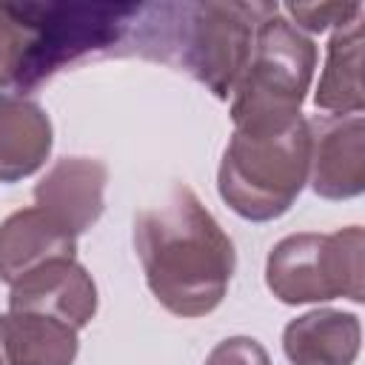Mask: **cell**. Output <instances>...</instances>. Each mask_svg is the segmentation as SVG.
I'll list each match as a JSON object with an SVG mask.
<instances>
[{
	"label": "cell",
	"mask_w": 365,
	"mask_h": 365,
	"mask_svg": "<svg viewBox=\"0 0 365 365\" xmlns=\"http://www.w3.org/2000/svg\"><path fill=\"white\" fill-rule=\"evenodd\" d=\"M311 137L299 117L277 131H234L217 171L222 202L242 220L282 217L308 182Z\"/></svg>",
	"instance_id": "3957f363"
},
{
	"label": "cell",
	"mask_w": 365,
	"mask_h": 365,
	"mask_svg": "<svg viewBox=\"0 0 365 365\" xmlns=\"http://www.w3.org/2000/svg\"><path fill=\"white\" fill-rule=\"evenodd\" d=\"M265 285L285 305L365 299V231L359 225L334 234H288L265 259Z\"/></svg>",
	"instance_id": "5b68a950"
},
{
	"label": "cell",
	"mask_w": 365,
	"mask_h": 365,
	"mask_svg": "<svg viewBox=\"0 0 365 365\" xmlns=\"http://www.w3.org/2000/svg\"><path fill=\"white\" fill-rule=\"evenodd\" d=\"M3 334L11 365H74L80 351L77 331L43 314L9 311Z\"/></svg>",
	"instance_id": "4fadbf2b"
},
{
	"label": "cell",
	"mask_w": 365,
	"mask_h": 365,
	"mask_svg": "<svg viewBox=\"0 0 365 365\" xmlns=\"http://www.w3.org/2000/svg\"><path fill=\"white\" fill-rule=\"evenodd\" d=\"M0 365H11L9 348H6V334H3V317H0Z\"/></svg>",
	"instance_id": "e0dca14e"
},
{
	"label": "cell",
	"mask_w": 365,
	"mask_h": 365,
	"mask_svg": "<svg viewBox=\"0 0 365 365\" xmlns=\"http://www.w3.org/2000/svg\"><path fill=\"white\" fill-rule=\"evenodd\" d=\"M9 311L43 314L80 331L97 314V285L77 259H54L11 285Z\"/></svg>",
	"instance_id": "ba28073f"
},
{
	"label": "cell",
	"mask_w": 365,
	"mask_h": 365,
	"mask_svg": "<svg viewBox=\"0 0 365 365\" xmlns=\"http://www.w3.org/2000/svg\"><path fill=\"white\" fill-rule=\"evenodd\" d=\"M308 123V182L322 200H354L365 191L362 114H317Z\"/></svg>",
	"instance_id": "8992f818"
},
{
	"label": "cell",
	"mask_w": 365,
	"mask_h": 365,
	"mask_svg": "<svg viewBox=\"0 0 365 365\" xmlns=\"http://www.w3.org/2000/svg\"><path fill=\"white\" fill-rule=\"evenodd\" d=\"M37 23L31 3H0V88L31 91Z\"/></svg>",
	"instance_id": "5bb4252c"
},
{
	"label": "cell",
	"mask_w": 365,
	"mask_h": 365,
	"mask_svg": "<svg viewBox=\"0 0 365 365\" xmlns=\"http://www.w3.org/2000/svg\"><path fill=\"white\" fill-rule=\"evenodd\" d=\"M205 365H271V356L254 336H228L211 348Z\"/></svg>",
	"instance_id": "2e32d148"
},
{
	"label": "cell",
	"mask_w": 365,
	"mask_h": 365,
	"mask_svg": "<svg viewBox=\"0 0 365 365\" xmlns=\"http://www.w3.org/2000/svg\"><path fill=\"white\" fill-rule=\"evenodd\" d=\"M134 251L148 291L177 317L211 314L237 268L231 237L188 185H174L163 205L137 214Z\"/></svg>",
	"instance_id": "6da1fadb"
},
{
	"label": "cell",
	"mask_w": 365,
	"mask_h": 365,
	"mask_svg": "<svg viewBox=\"0 0 365 365\" xmlns=\"http://www.w3.org/2000/svg\"><path fill=\"white\" fill-rule=\"evenodd\" d=\"M359 345V317L336 308L305 311L282 331V351L291 365H354Z\"/></svg>",
	"instance_id": "30bf717a"
},
{
	"label": "cell",
	"mask_w": 365,
	"mask_h": 365,
	"mask_svg": "<svg viewBox=\"0 0 365 365\" xmlns=\"http://www.w3.org/2000/svg\"><path fill=\"white\" fill-rule=\"evenodd\" d=\"M77 237L60 228L48 214L20 208L0 222V282L9 288L26 274L54 259H74Z\"/></svg>",
	"instance_id": "9c48e42d"
},
{
	"label": "cell",
	"mask_w": 365,
	"mask_h": 365,
	"mask_svg": "<svg viewBox=\"0 0 365 365\" xmlns=\"http://www.w3.org/2000/svg\"><path fill=\"white\" fill-rule=\"evenodd\" d=\"M285 11L291 14L297 29L305 31H328L331 26H345L362 17L359 3H288Z\"/></svg>",
	"instance_id": "9a60e30c"
},
{
	"label": "cell",
	"mask_w": 365,
	"mask_h": 365,
	"mask_svg": "<svg viewBox=\"0 0 365 365\" xmlns=\"http://www.w3.org/2000/svg\"><path fill=\"white\" fill-rule=\"evenodd\" d=\"M277 11V3L237 0L140 6L125 40L148 57L182 66L217 100H228L251 57L257 26Z\"/></svg>",
	"instance_id": "7a4b0ae2"
},
{
	"label": "cell",
	"mask_w": 365,
	"mask_h": 365,
	"mask_svg": "<svg viewBox=\"0 0 365 365\" xmlns=\"http://www.w3.org/2000/svg\"><path fill=\"white\" fill-rule=\"evenodd\" d=\"M108 168L94 157H63L34 185V205L68 234H86L106 208Z\"/></svg>",
	"instance_id": "52a82bcc"
},
{
	"label": "cell",
	"mask_w": 365,
	"mask_h": 365,
	"mask_svg": "<svg viewBox=\"0 0 365 365\" xmlns=\"http://www.w3.org/2000/svg\"><path fill=\"white\" fill-rule=\"evenodd\" d=\"M54 131L43 106L23 94H0V182H20L51 154Z\"/></svg>",
	"instance_id": "8fae6325"
},
{
	"label": "cell",
	"mask_w": 365,
	"mask_h": 365,
	"mask_svg": "<svg viewBox=\"0 0 365 365\" xmlns=\"http://www.w3.org/2000/svg\"><path fill=\"white\" fill-rule=\"evenodd\" d=\"M314 103L331 114H359L362 94V20L339 26L328 40V57L314 91Z\"/></svg>",
	"instance_id": "7c38bea8"
},
{
	"label": "cell",
	"mask_w": 365,
	"mask_h": 365,
	"mask_svg": "<svg viewBox=\"0 0 365 365\" xmlns=\"http://www.w3.org/2000/svg\"><path fill=\"white\" fill-rule=\"evenodd\" d=\"M317 68V46L279 11L254 31L251 57L231 91L234 131H277L299 120Z\"/></svg>",
	"instance_id": "277c9868"
}]
</instances>
